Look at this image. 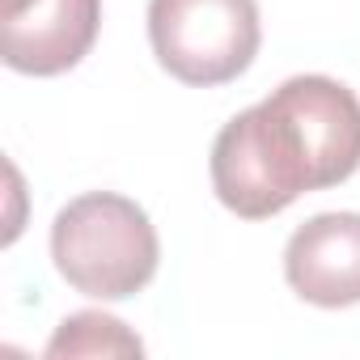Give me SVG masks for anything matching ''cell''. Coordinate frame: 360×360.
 I'll use <instances>...</instances> for the list:
<instances>
[{
  "instance_id": "obj_1",
  "label": "cell",
  "mask_w": 360,
  "mask_h": 360,
  "mask_svg": "<svg viewBox=\"0 0 360 360\" xmlns=\"http://www.w3.org/2000/svg\"><path fill=\"white\" fill-rule=\"evenodd\" d=\"M326 169L309 144L297 110L280 89L259 106L233 115L212 144V191L242 221L284 212L297 195L322 191Z\"/></svg>"
},
{
  "instance_id": "obj_2",
  "label": "cell",
  "mask_w": 360,
  "mask_h": 360,
  "mask_svg": "<svg viewBox=\"0 0 360 360\" xmlns=\"http://www.w3.org/2000/svg\"><path fill=\"white\" fill-rule=\"evenodd\" d=\"M51 259L68 288L94 301H127L157 276L161 242L136 200L89 191L60 208L51 225Z\"/></svg>"
},
{
  "instance_id": "obj_3",
  "label": "cell",
  "mask_w": 360,
  "mask_h": 360,
  "mask_svg": "<svg viewBox=\"0 0 360 360\" xmlns=\"http://www.w3.org/2000/svg\"><path fill=\"white\" fill-rule=\"evenodd\" d=\"M255 0H148V43L157 64L183 85L238 81L259 56Z\"/></svg>"
},
{
  "instance_id": "obj_4",
  "label": "cell",
  "mask_w": 360,
  "mask_h": 360,
  "mask_svg": "<svg viewBox=\"0 0 360 360\" xmlns=\"http://www.w3.org/2000/svg\"><path fill=\"white\" fill-rule=\"evenodd\" d=\"M102 26V0H0V56L13 72L60 77L77 68Z\"/></svg>"
},
{
  "instance_id": "obj_5",
  "label": "cell",
  "mask_w": 360,
  "mask_h": 360,
  "mask_svg": "<svg viewBox=\"0 0 360 360\" xmlns=\"http://www.w3.org/2000/svg\"><path fill=\"white\" fill-rule=\"evenodd\" d=\"M288 288L322 309L360 301V212L309 217L284 246Z\"/></svg>"
},
{
  "instance_id": "obj_6",
  "label": "cell",
  "mask_w": 360,
  "mask_h": 360,
  "mask_svg": "<svg viewBox=\"0 0 360 360\" xmlns=\"http://www.w3.org/2000/svg\"><path fill=\"white\" fill-rule=\"evenodd\" d=\"M140 352H144V343L119 318H110L102 309L68 314L47 343L51 360H64V356H140Z\"/></svg>"
}]
</instances>
